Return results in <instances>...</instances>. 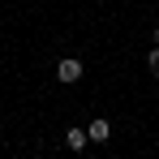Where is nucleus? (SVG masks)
<instances>
[{"instance_id":"nucleus-1","label":"nucleus","mask_w":159,"mask_h":159,"mask_svg":"<svg viewBox=\"0 0 159 159\" xmlns=\"http://www.w3.org/2000/svg\"><path fill=\"white\" fill-rule=\"evenodd\" d=\"M56 78L65 82V86H73V82H82V60H78V56H65V60L56 65Z\"/></svg>"},{"instance_id":"nucleus-2","label":"nucleus","mask_w":159,"mask_h":159,"mask_svg":"<svg viewBox=\"0 0 159 159\" xmlns=\"http://www.w3.org/2000/svg\"><path fill=\"white\" fill-rule=\"evenodd\" d=\"M65 146H69V151H86V146H90V133L82 129V125H69V129H65Z\"/></svg>"},{"instance_id":"nucleus-3","label":"nucleus","mask_w":159,"mask_h":159,"mask_svg":"<svg viewBox=\"0 0 159 159\" xmlns=\"http://www.w3.org/2000/svg\"><path fill=\"white\" fill-rule=\"evenodd\" d=\"M86 133H90V142H107V138H112V125L99 116V120H90V125H86Z\"/></svg>"},{"instance_id":"nucleus-4","label":"nucleus","mask_w":159,"mask_h":159,"mask_svg":"<svg viewBox=\"0 0 159 159\" xmlns=\"http://www.w3.org/2000/svg\"><path fill=\"white\" fill-rule=\"evenodd\" d=\"M146 69H151V78L159 82V48L151 43V52H146Z\"/></svg>"},{"instance_id":"nucleus-5","label":"nucleus","mask_w":159,"mask_h":159,"mask_svg":"<svg viewBox=\"0 0 159 159\" xmlns=\"http://www.w3.org/2000/svg\"><path fill=\"white\" fill-rule=\"evenodd\" d=\"M151 43H155V48H159V26H155V30H151Z\"/></svg>"},{"instance_id":"nucleus-6","label":"nucleus","mask_w":159,"mask_h":159,"mask_svg":"<svg viewBox=\"0 0 159 159\" xmlns=\"http://www.w3.org/2000/svg\"><path fill=\"white\" fill-rule=\"evenodd\" d=\"M155 4H159V0H155Z\"/></svg>"}]
</instances>
